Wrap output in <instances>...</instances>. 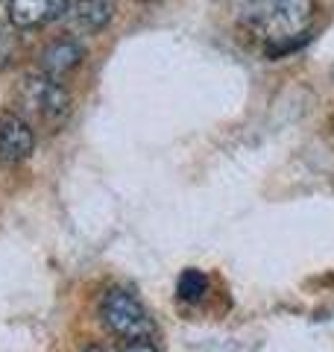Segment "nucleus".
<instances>
[{"instance_id": "obj_5", "label": "nucleus", "mask_w": 334, "mask_h": 352, "mask_svg": "<svg viewBox=\"0 0 334 352\" xmlns=\"http://www.w3.org/2000/svg\"><path fill=\"white\" fill-rule=\"evenodd\" d=\"M111 15H115V0H71L65 24L71 27V32L88 36V32L103 30Z\"/></svg>"}, {"instance_id": "obj_9", "label": "nucleus", "mask_w": 334, "mask_h": 352, "mask_svg": "<svg viewBox=\"0 0 334 352\" xmlns=\"http://www.w3.org/2000/svg\"><path fill=\"white\" fill-rule=\"evenodd\" d=\"M120 352H159L153 346V340H126Z\"/></svg>"}, {"instance_id": "obj_10", "label": "nucleus", "mask_w": 334, "mask_h": 352, "mask_svg": "<svg viewBox=\"0 0 334 352\" xmlns=\"http://www.w3.org/2000/svg\"><path fill=\"white\" fill-rule=\"evenodd\" d=\"M82 352H109V349H103V346H97V344H94V346H85Z\"/></svg>"}, {"instance_id": "obj_7", "label": "nucleus", "mask_w": 334, "mask_h": 352, "mask_svg": "<svg viewBox=\"0 0 334 352\" xmlns=\"http://www.w3.org/2000/svg\"><path fill=\"white\" fill-rule=\"evenodd\" d=\"M80 62H82V44L80 41H74V38H56L41 53V74L53 76V80H62V76L68 74V71H74Z\"/></svg>"}, {"instance_id": "obj_6", "label": "nucleus", "mask_w": 334, "mask_h": 352, "mask_svg": "<svg viewBox=\"0 0 334 352\" xmlns=\"http://www.w3.org/2000/svg\"><path fill=\"white\" fill-rule=\"evenodd\" d=\"M71 0H9V18L15 27H44L68 12Z\"/></svg>"}, {"instance_id": "obj_8", "label": "nucleus", "mask_w": 334, "mask_h": 352, "mask_svg": "<svg viewBox=\"0 0 334 352\" xmlns=\"http://www.w3.org/2000/svg\"><path fill=\"white\" fill-rule=\"evenodd\" d=\"M205 294H208V276L197 267H188L179 276V282H176V296L182 302H199Z\"/></svg>"}, {"instance_id": "obj_1", "label": "nucleus", "mask_w": 334, "mask_h": 352, "mask_svg": "<svg viewBox=\"0 0 334 352\" xmlns=\"http://www.w3.org/2000/svg\"><path fill=\"white\" fill-rule=\"evenodd\" d=\"M249 21L270 53L291 50L314 24V0H258Z\"/></svg>"}, {"instance_id": "obj_3", "label": "nucleus", "mask_w": 334, "mask_h": 352, "mask_svg": "<svg viewBox=\"0 0 334 352\" xmlns=\"http://www.w3.org/2000/svg\"><path fill=\"white\" fill-rule=\"evenodd\" d=\"M21 100H24L27 115L44 126H59L68 118V109H71L65 85L47 74L30 76L24 88H21Z\"/></svg>"}, {"instance_id": "obj_2", "label": "nucleus", "mask_w": 334, "mask_h": 352, "mask_svg": "<svg viewBox=\"0 0 334 352\" xmlns=\"http://www.w3.org/2000/svg\"><path fill=\"white\" fill-rule=\"evenodd\" d=\"M97 311L109 332L124 340H153L155 335V323L147 314V308L126 288H109L100 296Z\"/></svg>"}, {"instance_id": "obj_4", "label": "nucleus", "mask_w": 334, "mask_h": 352, "mask_svg": "<svg viewBox=\"0 0 334 352\" xmlns=\"http://www.w3.org/2000/svg\"><path fill=\"white\" fill-rule=\"evenodd\" d=\"M36 147L32 124L18 112H0V162L15 164L27 159Z\"/></svg>"}]
</instances>
